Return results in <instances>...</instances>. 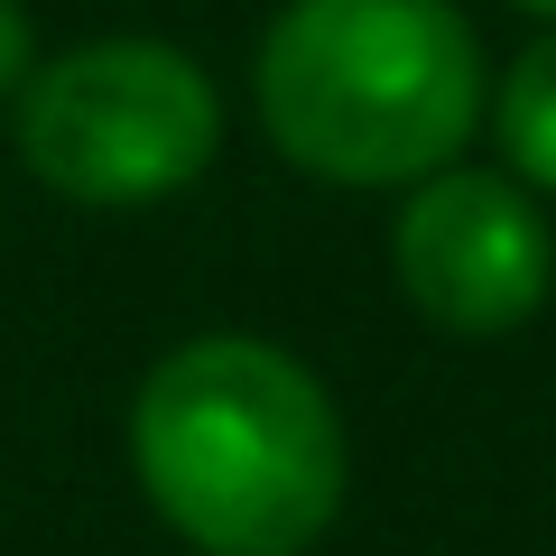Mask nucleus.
<instances>
[{
	"label": "nucleus",
	"instance_id": "1",
	"mask_svg": "<svg viewBox=\"0 0 556 556\" xmlns=\"http://www.w3.org/2000/svg\"><path fill=\"white\" fill-rule=\"evenodd\" d=\"M130 473L204 556H306L343 510L353 445L298 353L195 334L130 399Z\"/></svg>",
	"mask_w": 556,
	"mask_h": 556
},
{
	"label": "nucleus",
	"instance_id": "2",
	"mask_svg": "<svg viewBox=\"0 0 556 556\" xmlns=\"http://www.w3.org/2000/svg\"><path fill=\"white\" fill-rule=\"evenodd\" d=\"M260 130L325 186H427L482 121V38L455 0H288L260 38Z\"/></svg>",
	"mask_w": 556,
	"mask_h": 556
},
{
	"label": "nucleus",
	"instance_id": "3",
	"mask_svg": "<svg viewBox=\"0 0 556 556\" xmlns=\"http://www.w3.org/2000/svg\"><path fill=\"white\" fill-rule=\"evenodd\" d=\"M223 149V93L167 38L65 47L20 93V159L65 204H159Z\"/></svg>",
	"mask_w": 556,
	"mask_h": 556
},
{
	"label": "nucleus",
	"instance_id": "4",
	"mask_svg": "<svg viewBox=\"0 0 556 556\" xmlns=\"http://www.w3.org/2000/svg\"><path fill=\"white\" fill-rule=\"evenodd\" d=\"M390 269L408 306L437 334H519L556 288V241L547 214L519 177L492 167H445V177L408 186L390 232Z\"/></svg>",
	"mask_w": 556,
	"mask_h": 556
},
{
	"label": "nucleus",
	"instance_id": "5",
	"mask_svg": "<svg viewBox=\"0 0 556 556\" xmlns=\"http://www.w3.org/2000/svg\"><path fill=\"white\" fill-rule=\"evenodd\" d=\"M492 121H501V149H510L519 186L556 195V28L538 47H519V65L492 93Z\"/></svg>",
	"mask_w": 556,
	"mask_h": 556
},
{
	"label": "nucleus",
	"instance_id": "6",
	"mask_svg": "<svg viewBox=\"0 0 556 556\" xmlns=\"http://www.w3.org/2000/svg\"><path fill=\"white\" fill-rule=\"evenodd\" d=\"M28 75H38V28H28L20 0H0V102H20Z\"/></svg>",
	"mask_w": 556,
	"mask_h": 556
},
{
	"label": "nucleus",
	"instance_id": "7",
	"mask_svg": "<svg viewBox=\"0 0 556 556\" xmlns=\"http://www.w3.org/2000/svg\"><path fill=\"white\" fill-rule=\"evenodd\" d=\"M510 10H529V20H556V0H510Z\"/></svg>",
	"mask_w": 556,
	"mask_h": 556
}]
</instances>
